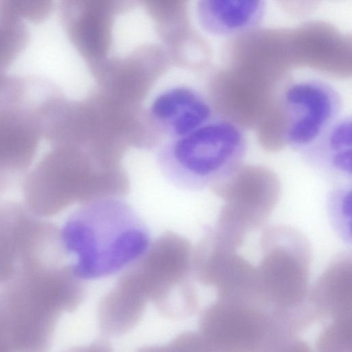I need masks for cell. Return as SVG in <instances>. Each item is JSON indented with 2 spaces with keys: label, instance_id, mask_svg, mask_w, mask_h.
Segmentation results:
<instances>
[{
  "label": "cell",
  "instance_id": "1",
  "mask_svg": "<svg viewBox=\"0 0 352 352\" xmlns=\"http://www.w3.org/2000/svg\"><path fill=\"white\" fill-rule=\"evenodd\" d=\"M63 250L71 256L78 280L115 274L142 257L150 232L128 204L115 198L92 201L74 211L60 230Z\"/></svg>",
  "mask_w": 352,
  "mask_h": 352
},
{
  "label": "cell",
  "instance_id": "2",
  "mask_svg": "<svg viewBox=\"0 0 352 352\" xmlns=\"http://www.w3.org/2000/svg\"><path fill=\"white\" fill-rule=\"evenodd\" d=\"M83 298L70 267L58 265L22 270L0 286V313L17 352H48L60 316Z\"/></svg>",
  "mask_w": 352,
  "mask_h": 352
},
{
  "label": "cell",
  "instance_id": "3",
  "mask_svg": "<svg viewBox=\"0 0 352 352\" xmlns=\"http://www.w3.org/2000/svg\"><path fill=\"white\" fill-rule=\"evenodd\" d=\"M247 140L242 127L226 118L211 119L177 138L162 158L164 173L180 186H210L241 164Z\"/></svg>",
  "mask_w": 352,
  "mask_h": 352
},
{
  "label": "cell",
  "instance_id": "4",
  "mask_svg": "<svg viewBox=\"0 0 352 352\" xmlns=\"http://www.w3.org/2000/svg\"><path fill=\"white\" fill-rule=\"evenodd\" d=\"M211 188L224 202L216 230L239 248L247 234L264 226L280 196L278 176L258 165L241 164Z\"/></svg>",
  "mask_w": 352,
  "mask_h": 352
},
{
  "label": "cell",
  "instance_id": "5",
  "mask_svg": "<svg viewBox=\"0 0 352 352\" xmlns=\"http://www.w3.org/2000/svg\"><path fill=\"white\" fill-rule=\"evenodd\" d=\"M261 260L256 267L261 297L292 305L305 296L311 263L307 237L285 225L267 228L261 238Z\"/></svg>",
  "mask_w": 352,
  "mask_h": 352
},
{
  "label": "cell",
  "instance_id": "6",
  "mask_svg": "<svg viewBox=\"0 0 352 352\" xmlns=\"http://www.w3.org/2000/svg\"><path fill=\"white\" fill-rule=\"evenodd\" d=\"M60 247V230L19 202L0 204V286L21 270L47 265Z\"/></svg>",
  "mask_w": 352,
  "mask_h": 352
},
{
  "label": "cell",
  "instance_id": "7",
  "mask_svg": "<svg viewBox=\"0 0 352 352\" xmlns=\"http://www.w3.org/2000/svg\"><path fill=\"white\" fill-rule=\"evenodd\" d=\"M280 103L284 129L282 142L309 150L340 117V94L330 84L314 78L295 80L285 89Z\"/></svg>",
  "mask_w": 352,
  "mask_h": 352
},
{
  "label": "cell",
  "instance_id": "8",
  "mask_svg": "<svg viewBox=\"0 0 352 352\" xmlns=\"http://www.w3.org/2000/svg\"><path fill=\"white\" fill-rule=\"evenodd\" d=\"M34 112L19 104L0 107V194L34 160L42 133Z\"/></svg>",
  "mask_w": 352,
  "mask_h": 352
},
{
  "label": "cell",
  "instance_id": "9",
  "mask_svg": "<svg viewBox=\"0 0 352 352\" xmlns=\"http://www.w3.org/2000/svg\"><path fill=\"white\" fill-rule=\"evenodd\" d=\"M201 28L221 37L252 32L262 23L266 3L261 0H201L195 8Z\"/></svg>",
  "mask_w": 352,
  "mask_h": 352
},
{
  "label": "cell",
  "instance_id": "10",
  "mask_svg": "<svg viewBox=\"0 0 352 352\" xmlns=\"http://www.w3.org/2000/svg\"><path fill=\"white\" fill-rule=\"evenodd\" d=\"M152 115L170 127L179 138L202 126L212 119V108L198 91L177 86L159 94L151 104Z\"/></svg>",
  "mask_w": 352,
  "mask_h": 352
},
{
  "label": "cell",
  "instance_id": "11",
  "mask_svg": "<svg viewBox=\"0 0 352 352\" xmlns=\"http://www.w3.org/2000/svg\"><path fill=\"white\" fill-rule=\"evenodd\" d=\"M147 301L136 281H123L107 294L98 306L97 320L100 331L109 337L128 333L142 318Z\"/></svg>",
  "mask_w": 352,
  "mask_h": 352
},
{
  "label": "cell",
  "instance_id": "12",
  "mask_svg": "<svg viewBox=\"0 0 352 352\" xmlns=\"http://www.w3.org/2000/svg\"><path fill=\"white\" fill-rule=\"evenodd\" d=\"M316 152L332 165L352 154V124L350 116H340L309 150Z\"/></svg>",
  "mask_w": 352,
  "mask_h": 352
},
{
  "label": "cell",
  "instance_id": "13",
  "mask_svg": "<svg viewBox=\"0 0 352 352\" xmlns=\"http://www.w3.org/2000/svg\"><path fill=\"white\" fill-rule=\"evenodd\" d=\"M330 216L335 228L344 239H351V188H340L330 195Z\"/></svg>",
  "mask_w": 352,
  "mask_h": 352
},
{
  "label": "cell",
  "instance_id": "14",
  "mask_svg": "<svg viewBox=\"0 0 352 352\" xmlns=\"http://www.w3.org/2000/svg\"><path fill=\"white\" fill-rule=\"evenodd\" d=\"M166 346L167 352H215L201 333L185 332Z\"/></svg>",
  "mask_w": 352,
  "mask_h": 352
},
{
  "label": "cell",
  "instance_id": "15",
  "mask_svg": "<svg viewBox=\"0 0 352 352\" xmlns=\"http://www.w3.org/2000/svg\"><path fill=\"white\" fill-rule=\"evenodd\" d=\"M63 352H113V349L107 342L98 340L86 345L70 347Z\"/></svg>",
  "mask_w": 352,
  "mask_h": 352
},
{
  "label": "cell",
  "instance_id": "16",
  "mask_svg": "<svg viewBox=\"0 0 352 352\" xmlns=\"http://www.w3.org/2000/svg\"><path fill=\"white\" fill-rule=\"evenodd\" d=\"M0 352H17L0 313Z\"/></svg>",
  "mask_w": 352,
  "mask_h": 352
},
{
  "label": "cell",
  "instance_id": "17",
  "mask_svg": "<svg viewBox=\"0 0 352 352\" xmlns=\"http://www.w3.org/2000/svg\"><path fill=\"white\" fill-rule=\"evenodd\" d=\"M136 352H167L166 345H150L139 349Z\"/></svg>",
  "mask_w": 352,
  "mask_h": 352
},
{
  "label": "cell",
  "instance_id": "18",
  "mask_svg": "<svg viewBox=\"0 0 352 352\" xmlns=\"http://www.w3.org/2000/svg\"><path fill=\"white\" fill-rule=\"evenodd\" d=\"M6 49V33L4 28L0 21V62Z\"/></svg>",
  "mask_w": 352,
  "mask_h": 352
}]
</instances>
